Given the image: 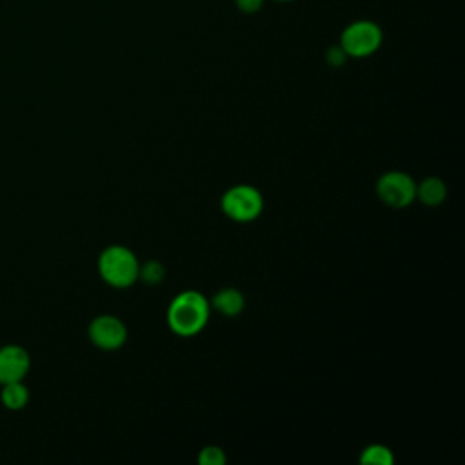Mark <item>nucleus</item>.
<instances>
[{
  "mask_svg": "<svg viewBox=\"0 0 465 465\" xmlns=\"http://www.w3.org/2000/svg\"><path fill=\"white\" fill-rule=\"evenodd\" d=\"M98 271L104 282L113 287H129L136 282L140 272V263L127 247L111 245L102 251L98 258Z\"/></svg>",
  "mask_w": 465,
  "mask_h": 465,
  "instance_id": "obj_2",
  "label": "nucleus"
},
{
  "mask_svg": "<svg viewBox=\"0 0 465 465\" xmlns=\"http://www.w3.org/2000/svg\"><path fill=\"white\" fill-rule=\"evenodd\" d=\"M2 405L9 411H20L27 405L29 401V391L22 381H9L2 385L0 392Z\"/></svg>",
  "mask_w": 465,
  "mask_h": 465,
  "instance_id": "obj_10",
  "label": "nucleus"
},
{
  "mask_svg": "<svg viewBox=\"0 0 465 465\" xmlns=\"http://www.w3.org/2000/svg\"><path fill=\"white\" fill-rule=\"evenodd\" d=\"M91 341L104 351H114L120 349L127 338V329L116 316L102 314L96 316L87 331Z\"/></svg>",
  "mask_w": 465,
  "mask_h": 465,
  "instance_id": "obj_6",
  "label": "nucleus"
},
{
  "mask_svg": "<svg viewBox=\"0 0 465 465\" xmlns=\"http://www.w3.org/2000/svg\"><path fill=\"white\" fill-rule=\"evenodd\" d=\"M383 42L381 27L371 20H356L340 35V47L347 56L363 58L380 49Z\"/></svg>",
  "mask_w": 465,
  "mask_h": 465,
  "instance_id": "obj_3",
  "label": "nucleus"
},
{
  "mask_svg": "<svg viewBox=\"0 0 465 465\" xmlns=\"http://www.w3.org/2000/svg\"><path fill=\"white\" fill-rule=\"evenodd\" d=\"M234 2H236V7L242 13H247V15H252V13L260 11L262 5H263V0H234Z\"/></svg>",
  "mask_w": 465,
  "mask_h": 465,
  "instance_id": "obj_15",
  "label": "nucleus"
},
{
  "mask_svg": "<svg viewBox=\"0 0 465 465\" xmlns=\"http://www.w3.org/2000/svg\"><path fill=\"white\" fill-rule=\"evenodd\" d=\"M209 309L211 305L203 294L183 291L169 303L167 323L178 336H194L205 327Z\"/></svg>",
  "mask_w": 465,
  "mask_h": 465,
  "instance_id": "obj_1",
  "label": "nucleus"
},
{
  "mask_svg": "<svg viewBox=\"0 0 465 465\" xmlns=\"http://www.w3.org/2000/svg\"><path fill=\"white\" fill-rule=\"evenodd\" d=\"M198 463L200 465H223L225 463V454L220 447L216 445H209L203 447L198 454Z\"/></svg>",
  "mask_w": 465,
  "mask_h": 465,
  "instance_id": "obj_13",
  "label": "nucleus"
},
{
  "mask_svg": "<svg viewBox=\"0 0 465 465\" xmlns=\"http://www.w3.org/2000/svg\"><path fill=\"white\" fill-rule=\"evenodd\" d=\"M163 274H165V269H163V265H162L160 262H156V260L147 262L143 267H140V272H138V276H140L145 283H151V285L162 282V280H163Z\"/></svg>",
  "mask_w": 465,
  "mask_h": 465,
  "instance_id": "obj_12",
  "label": "nucleus"
},
{
  "mask_svg": "<svg viewBox=\"0 0 465 465\" xmlns=\"http://www.w3.org/2000/svg\"><path fill=\"white\" fill-rule=\"evenodd\" d=\"M361 463L367 465H392L394 463V456L392 450L381 443H372L369 447L363 449L361 456H360Z\"/></svg>",
  "mask_w": 465,
  "mask_h": 465,
  "instance_id": "obj_11",
  "label": "nucleus"
},
{
  "mask_svg": "<svg viewBox=\"0 0 465 465\" xmlns=\"http://www.w3.org/2000/svg\"><path fill=\"white\" fill-rule=\"evenodd\" d=\"M31 360L24 347L5 345L0 349V385L9 381H22L29 372Z\"/></svg>",
  "mask_w": 465,
  "mask_h": 465,
  "instance_id": "obj_7",
  "label": "nucleus"
},
{
  "mask_svg": "<svg viewBox=\"0 0 465 465\" xmlns=\"http://www.w3.org/2000/svg\"><path fill=\"white\" fill-rule=\"evenodd\" d=\"M327 62H329V65H332V67H340L343 62H345V58H347V54H345V51L340 47V45H334V47H329V51H327Z\"/></svg>",
  "mask_w": 465,
  "mask_h": 465,
  "instance_id": "obj_14",
  "label": "nucleus"
},
{
  "mask_svg": "<svg viewBox=\"0 0 465 465\" xmlns=\"http://www.w3.org/2000/svg\"><path fill=\"white\" fill-rule=\"evenodd\" d=\"M263 209V198L252 185H234L222 196V211L234 222H252Z\"/></svg>",
  "mask_w": 465,
  "mask_h": 465,
  "instance_id": "obj_4",
  "label": "nucleus"
},
{
  "mask_svg": "<svg viewBox=\"0 0 465 465\" xmlns=\"http://www.w3.org/2000/svg\"><path fill=\"white\" fill-rule=\"evenodd\" d=\"M276 2H291V0H276Z\"/></svg>",
  "mask_w": 465,
  "mask_h": 465,
  "instance_id": "obj_16",
  "label": "nucleus"
},
{
  "mask_svg": "<svg viewBox=\"0 0 465 465\" xmlns=\"http://www.w3.org/2000/svg\"><path fill=\"white\" fill-rule=\"evenodd\" d=\"M213 307L225 316H236L245 307V298L238 289H222L213 298Z\"/></svg>",
  "mask_w": 465,
  "mask_h": 465,
  "instance_id": "obj_8",
  "label": "nucleus"
},
{
  "mask_svg": "<svg viewBox=\"0 0 465 465\" xmlns=\"http://www.w3.org/2000/svg\"><path fill=\"white\" fill-rule=\"evenodd\" d=\"M445 196H447V187L436 176L425 178L420 185H416V198H420L421 203H425L429 207L440 205L445 200Z\"/></svg>",
  "mask_w": 465,
  "mask_h": 465,
  "instance_id": "obj_9",
  "label": "nucleus"
},
{
  "mask_svg": "<svg viewBox=\"0 0 465 465\" xmlns=\"http://www.w3.org/2000/svg\"><path fill=\"white\" fill-rule=\"evenodd\" d=\"M376 193L385 205L401 209L416 198V183L407 173L389 171L378 178Z\"/></svg>",
  "mask_w": 465,
  "mask_h": 465,
  "instance_id": "obj_5",
  "label": "nucleus"
}]
</instances>
